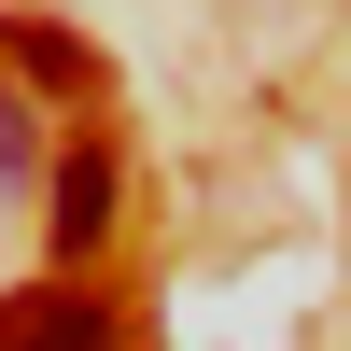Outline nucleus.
I'll return each mask as SVG.
<instances>
[{
    "label": "nucleus",
    "mask_w": 351,
    "mask_h": 351,
    "mask_svg": "<svg viewBox=\"0 0 351 351\" xmlns=\"http://www.w3.org/2000/svg\"><path fill=\"white\" fill-rule=\"evenodd\" d=\"M28 169H43V141H28V112H14V99H0V197H14V183H28Z\"/></svg>",
    "instance_id": "obj_4"
},
{
    "label": "nucleus",
    "mask_w": 351,
    "mask_h": 351,
    "mask_svg": "<svg viewBox=\"0 0 351 351\" xmlns=\"http://www.w3.org/2000/svg\"><path fill=\"white\" fill-rule=\"evenodd\" d=\"M0 351H112V309L84 281H28V295H0Z\"/></svg>",
    "instance_id": "obj_1"
},
{
    "label": "nucleus",
    "mask_w": 351,
    "mask_h": 351,
    "mask_svg": "<svg viewBox=\"0 0 351 351\" xmlns=\"http://www.w3.org/2000/svg\"><path fill=\"white\" fill-rule=\"evenodd\" d=\"M14 71H28V84H56V99H99V56H84L71 28H14Z\"/></svg>",
    "instance_id": "obj_3"
},
{
    "label": "nucleus",
    "mask_w": 351,
    "mask_h": 351,
    "mask_svg": "<svg viewBox=\"0 0 351 351\" xmlns=\"http://www.w3.org/2000/svg\"><path fill=\"white\" fill-rule=\"evenodd\" d=\"M112 239V141H71L56 155V253H99Z\"/></svg>",
    "instance_id": "obj_2"
}]
</instances>
